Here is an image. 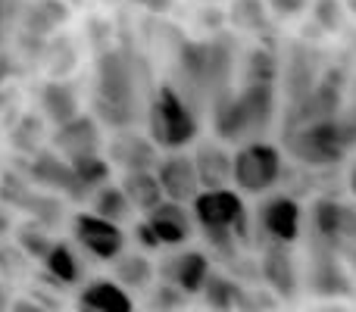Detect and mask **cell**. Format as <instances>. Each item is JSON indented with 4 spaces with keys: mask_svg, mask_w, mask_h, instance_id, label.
Returning <instances> with one entry per match:
<instances>
[{
    "mask_svg": "<svg viewBox=\"0 0 356 312\" xmlns=\"http://www.w3.org/2000/svg\"><path fill=\"white\" fill-rule=\"evenodd\" d=\"M147 66L131 47H106L94 66V119L113 131H129L147 110Z\"/></svg>",
    "mask_w": 356,
    "mask_h": 312,
    "instance_id": "1",
    "label": "cell"
},
{
    "mask_svg": "<svg viewBox=\"0 0 356 312\" xmlns=\"http://www.w3.org/2000/svg\"><path fill=\"white\" fill-rule=\"evenodd\" d=\"M175 72L178 79L172 88L188 100V106L200 116V106L213 104L232 91V72H234V50L228 38H197V41H181L175 54Z\"/></svg>",
    "mask_w": 356,
    "mask_h": 312,
    "instance_id": "2",
    "label": "cell"
},
{
    "mask_svg": "<svg viewBox=\"0 0 356 312\" xmlns=\"http://www.w3.org/2000/svg\"><path fill=\"white\" fill-rule=\"evenodd\" d=\"M278 113L275 85H241L238 91H228L209 110L213 131L222 144H250L263 141V135L272 129Z\"/></svg>",
    "mask_w": 356,
    "mask_h": 312,
    "instance_id": "3",
    "label": "cell"
},
{
    "mask_svg": "<svg viewBox=\"0 0 356 312\" xmlns=\"http://www.w3.org/2000/svg\"><path fill=\"white\" fill-rule=\"evenodd\" d=\"M147 138L160 150L178 154L200 135V116L188 106V100L172 88V81H163L154 88L147 100Z\"/></svg>",
    "mask_w": 356,
    "mask_h": 312,
    "instance_id": "4",
    "label": "cell"
},
{
    "mask_svg": "<svg viewBox=\"0 0 356 312\" xmlns=\"http://www.w3.org/2000/svg\"><path fill=\"white\" fill-rule=\"evenodd\" d=\"M284 159L282 150L269 141L241 144L232 154V184L241 197H263L282 181Z\"/></svg>",
    "mask_w": 356,
    "mask_h": 312,
    "instance_id": "5",
    "label": "cell"
},
{
    "mask_svg": "<svg viewBox=\"0 0 356 312\" xmlns=\"http://www.w3.org/2000/svg\"><path fill=\"white\" fill-rule=\"evenodd\" d=\"M284 144H288V154L300 159L303 165H332L344 156L347 125L338 122V119L309 122L300 125V129L284 131Z\"/></svg>",
    "mask_w": 356,
    "mask_h": 312,
    "instance_id": "6",
    "label": "cell"
},
{
    "mask_svg": "<svg viewBox=\"0 0 356 312\" xmlns=\"http://www.w3.org/2000/svg\"><path fill=\"white\" fill-rule=\"evenodd\" d=\"M191 215H194V225L200 228H225L238 234L241 244L250 240V215H247L244 197L234 188L200 190L197 200L191 203Z\"/></svg>",
    "mask_w": 356,
    "mask_h": 312,
    "instance_id": "7",
    "label": "cell"
},
{
    "mask_svg": "<svg viewBox=\"0 0 356 312\" xmlns=\"http://www.w3.org/2000/svg\"><path fill=\"white\" fill-rule=\"evenodd\" d=\"M303 228V209L297 197L291 194H272L259 203L257 209V231L269 238V244L288 247L300 238Z\"/></svg>",
    "mask_w": 356,
    "mask_h": 312,
    "instance_id": "8",
    "label": "cell"
},
{
    "mask_svg": "<svg viewBox=\"0 0 356 312\" xmlns=\"http://www.w3.org/2000/svg\"><path fill=\"white\" fill-rule=\"evenodd\" d=\"M75 244L88 253V256L100 259V263H113L116 256L125 253V231L113 222L97 219L94 213H79L72 219Z\"/></svg>",
    "mask_w": 356,
    "mask_h": 312,
    "instance_id": "9",
    "label": "cell"
},
{
    "mask_svg": "<svg viewBox=\"0 0 356 312\" xmlns=\"http://www.w3.org/2000/svg\"><path fill=\"white\" fill-rule=\"evenodd\" d=\"M156 181L163 188V197L172 203H181V206H191L200 194V178H197V169H194V159L188 154H166L160 156L154 169Z\"/></svg>",
    "mask_w": 356,
    "mask_h": 312,
    "instance_id": "10",
    "label": "cell"
},
{
    "mask_svg": "<svg viewBox=\"0 0 356 312\" xmlns=\"http://www.w3.org/2000/svg\"><path fill=\"white\" fill-rule=\"evenodd\" d=\"M50 150L63 159L100 154V150H104V131H100V122L94 116H88V113H79V116L69 119L66 125L54 129V135H50Z\"/></svg>",
    "mask_w": 356,
    "mask_h": 312,
    "instance_id": "11",
    "label": "cell"
},
{
    "mask_svg": "<svg viewBox=\"0 0 356 312\" xmlns=\"http://www.w3.org/2000/svg\"><path fill=\"white\" fill-rule=\"evenodd\" d=\"M29 175L35 184L54 190V194H66L69 200H85V197L91 194V190L75 178L72 165L63 156H56L54 150H35V156H31V163H29Z\"/></svg>",
    "mask_w": 356,
    "mask_h": 312,
    "instance_id": "12",
    "label": "cell"
},
{
    "mask_svg": "<svg viewBox=\"0 0 356 312\" xmlns=\"http://www.w3.org/2000/svg\"><path fill=\"white\" fill-rule=\"evenodd\" d=\"M209 272H213V265H209V256L203 250H178L160 263V278L178 288L184 297L200 294Z\"/></svg>",
    "mask_w": 356,
    "mask_h": 312,
    "instance_id": "13",
    "label": "cell"
},
{
    "mask_svg": "<svg viewBox=\"0 0 356 312\" xmlns=\"http://www.w3.org/2000/svg\"><path fill=\"white\" fill-rule=\"evenodd\" d=\"M106 159L110 165H119L125 172H154L156 163H160V147H156L150 138L138 135V131H116L106 147Z\"/></svg>",
    "mask_w": 356,
    "mask_h": 312,
    "instance_id": "14",
    "label": "cell"
},
{
    "mask_svg": "<svg viewBox=\"0 0 356 312\" xmlns=\"http://www.w3.org/2000/svg\"><path fill=\"white\" fill-rule=\"evenodd\" d=\"M144 222L150 225V231L156 234L160 247H181L191 240L194 234V215H191L188 206L181 203H172V200H163L156 209H150L144 215Z\"/></svg>",
    "mask_w": 356,
    "mask_h": 312,
    "instance_id": "15",
    "label": "cell"
},
{
    "mask_svg": "<svg viewBox=\"0 0 356 312\" xmlns=\"http://www.w3.org/2000/svg\"><path fill=\"white\" fill-rule=\"evenodd\" d=\"M191 159H194L197 178H200V190L232 188V150L222 141H197Z\"/></svg>",
    "mask_w": 356,
    "mask_h": 312,
    "instance_id": "16",
    "label": "cell"
},
{
    "mask_svg": "<svg viewBox=\"0 0 356 312\" xmlns=\"http://www.w3.org/2000/svg\"><path fill=\"white\" fill-rule=\"evenodd\" d=\"M79 312H135V300L113 278H94L81 288Z\"/></svg>",
    "mask_w": 356,
    "mask_h": 312,
    "instance_id": "17",
    "label": "cell"
},
{
    "mask_svg": "<svg viewBox=\"0 0 356 312\" xmlns=\"http://www.w3.org/2000/svg\"><path fill=\"white\" fill-rule=\"evenodd\" d=\"M259 275L266 278V284H269L278 297H294L297 294V269H294V263H291L288 247L266 244L263 263H259Z\"/></svg>",
    "mask_w": 356,
    "mask_h": 312,
    "instance_id": "18",
    "label": "cell"
},
{
    "mask_svg": "<svg viewBox=\"0 0 356 312\" xmlns=\"http://www.w3.org/2000/svg\"><path fill=\"white\" fill-rule=\"evenodd\" d=\"M41 113L50 119L54 129L66 125L69 119L79 116V91L63 79H50L41 85Z\"/></svg>",
    "mask_w": 356,
    "mask_h": 312,
    "instance_id": "19",
    "label": "cell"
},
{
    "mask_svg": "<svg viewBox=\"0 0 356 312\" xmlns=\"http://www.w3.org/2000/svg\"><path fill=\"white\" fill-rule=\"evenodd\" d=\"M66 19H69V10L60 3V0H29L25 10H22L19 25H22L29 35H35L38 41H41V38L54 35Z\"/></svg>",
    "mask_w": 356,
    "mask_h": 312,
    "instance_id": "20",
    "label": "cell"
},
{
    "mask_svg": "<svg viewBox=\"0 0 356 312\" xmlns=\"http://www.w3.org/2000/svg\"><path fill=\"white\" fill-rule=\"evenodd\" d=\"M119 188H122L125 200L131 203V209L141 213V215H147L150 209H156L163 200H166L154 172H125L122 181H119Z\"/></svg>",
    "mask_w": 356,
    "mask_h": 312,
    "instance_id": "21",
    "label": "cell"
},
{
    "mask_svg": "<svg viewBox=\"0 0 356 312\" xmlns=\"http://www.w3.org/2000/svg\"><path fill=\"white\" fill-rule=\"evenodd\" d=\"M154 263L144 253H122V256L113 259V281L129 294L131 290H147L154 281Z\"/></svg>",
    "mask_w": 356,
    "mask_h": 312,
    "instance_id": "22",
    "label": "cell"
},
{
    "mask_svg": "<svg viewBox=\"0 0 356 312\" xmlns=\"http://www.w3.org/2000/svg\"><path fill=\"white\" fill-rule=\"evenodd\" d=\"M241 294H244V288H241L232 275L216 272V269L209 272L207 284H203V290H200L203 303H207L213 312H234L238 303H241Z\"/></svg>",
    "mask_w": 356,
    "mask_h": 312,
    "instance_id": "23",
    "label": "cell"
},
{
    "mask_svg": "<svg viewBox=\"0 0 356 312\" xmlns=\"http://www.w3.org/2000/svg\"><path fill=\"white\" fill-rule=\"evenodd\" d=\"M91 213L97 215V219L113 222V225L122 228V222H129L131 215H135V209H131V203L125 200L122 188L110 181V184H104V188L94 190V197H91Z\"/></svg>",
    "mask_w": 356,
    "mask_h": 312,
    "instance_id": "24",
    "label": "cell"
},
{
    "mask_svg": "<svg viewBox=\"0 0 356 312\" xmlns=\"http://www.w3.org/2000/svg\"><path fill=\"white\" fill-rule=\"evenodd\" d=\"M44 269L47 275H54L60 284H79L81 281V265H79V256L75 250L66 244V240H54L50 250L44 253Z\"/></svg>",
    "mask_w": 356,
    "mask_h": 312,
    "instance_id": "25",
    "label": "cell"
},
{
    "mask_svg": "<svg viewBox=\"0 0 356 312\" xmlns=\"http://www.w3.org/2000/svg\"><path fill=\"white\" fill-rule=\"evenodd\" d=\"M66 163L72 165L75 178H79V181L85 184L88 190L104 188V184H110V178H113V165H110V159H106L104 154L75 156V159H66Z\"/></svg>",
    "mask_w": 356,
    "mask_h": 312,
    "instance_id": "26",
    "label": "cell"
},
{
    "mask_svg": "<svg viewBox=\"0 0 356 312\" xmlns=\"http://www.w3.org/2000/svg\"><path fill=\"white\" fill-rule=\"evenodd\" d=\"M228 22L241 31H266L269 28V10L266 0H232L228 6Z\"/></svg>",
    "mask_w": 356,
    "mask_h": 312,
    "instance_id": "27",
    "label": "cell"
},
{
    "mask_svg": "<svg viewBox=\"0 0 356 312\" xmlns=\"http://www.w3.org/2000/svg\"><path fill=\"white\" fill-rule=\"evenodd\" d=\"M278 54L272 47H253L244 63V85H275Z\"/></svg>",
    "mask_w": 356,
    "mask_h": 312,
    "instance_id": "28",
    "label": "cell"
},
{
    "mask_svg": "<svg viewBox=\"0 0 356 312\" xmlns=\"http://www.w3.org/2000/svg\"><path fill=\"white\" fill-rule=\"evenodd\" d=\"M309 13H313V22L319 25L322 31H328V35L341 31L344 16H347L341 0H313V3H309Z\"/></svg>",
    "mask_w": 356,
    "mask_h": 312,
    "instance_id": "29",
    "label": "cell"
},
{
    "mask_svg": "<svg viewBox=\"0 0 356 312\" xmlns=\"http://www.w3.org/2000/svg\"><path fill=\"white\" fill-rule=\"evenodd\" d=\"M184 303H188V297H184L178 288H172V284H166V281H163L160 288L150 290V309L154 312H175V309H181Z\"/></svg>",
    "mask_w": 356,
    "mask_h": 312,
    "instance_id": "30",
    "label": "cell"
},
{
    "mask_svg": "<svg viewBox=\"0 0 356 312\" xmlns=\"http://www.w3.org/2000/svg\"><path fill=\"white\" fill-rule=\"evenodd\" d=\"M313 0H266V10L275 19H297L303 13H309Z\"/></svg>",
    "mask_w": 356,
    "mask_h": 312,
    "instance_id": "31",
    "label": "cell"
},
{
    "mask_svg": "<svg viewBox=\"0 0 356 312\" xmlns=\"http://www.w3.org/2000/svg\"><path fill=\"white\" fill-rule=\"evenodd\" d=\"M50 244H54V240H50L44 231H35V228H29V231L19 234V247H22V250L29 253V256L44 259V253L50 250Z\"/></svg>",
    "mask_w": 356,
    "mask_h": 312,
    "instance_id": "32",
    "label": "cell"
},
{
    "mask_svg": "<svg viewBox=\"0 0 356 312\" xmlns=\"http://www.w3.org/2000/svg\"><path fill=\"white\" fill-rule=\"evenodd\" d=\"M135 240L141 244V250H160V240H156V234L150 231L147 222H138L135 225Z\"/></svg>",
    "mask_w": 356,
    "mask_h": 312,
    "instance_id": "33",
    "label": "cell"
},
{
    "mask_svg": "<svg viewBox=\"0 0 356 312\" xmlns=\"http://www.w3.org/2000/svg\"><path fill=\"white\" fill-rule=\"evenodd\" d=\"M22 19V13H13V3L10 0H0V41H3V35H6V28L13 25V19Z\"/></svg>",
    "mask_w": 356,
    "mask_h": 312,
    "instance_id": "34",
    "label": "cell"
},
{
    "mask_svg": "<svg viewBox=\"0 0 356 312\" xmlns=\"http://www.w3.org/2000/svg\"><path fill=\"white\" fill-rule=\"evenodd\" d=\"M6 312H50V309H44L41 303H31V300H13Z\"/></svg>",
    "mask_w": 356,
    "mask_h": 312,
    "instance_id": "35",
    "label": "cell"
},
{
    "mask_svg": "<svg viewBox=\"0 0 356 312\" xmlns=\"http://www.w3.org/2000/svg\"><path fill=\"white\" fill-rule=\"evenodd\" d=\"M147 10H154V13H166L169 6H172V0H141Z\"/></svg>",
    "mask_w": 356,
    "mask_h": 312,
    "instance_id": "36",
    "label": "cell"
},
{
    "mask_svg": "<svg viewBox=\"0 0 356 312\" xmlns=\"http://www.w3.org/2000/svg\"><path fill=\"white\" fill-rule=\"evenodd\" d=\"M13 75V66H10V56L6 54H0V85H3L6 79H10Z\"/></svg>",
    "mask_w": 356,
    "mask_h": 312,
    "instance_id": "37",
    "label": "cell"
},
{
    "mask_svg": "<svg viewBox=\"0 0 356 312\" xmlns=\"http://www.w3.org/2000/svg\"><path fill=\"white\" fill-rule=\"evenodd\" d=\"M344 3V13H350V16L356 19V0H341Z\"/></svg>",
    "mask_w": 356,
    "mask_h": 312,
    "instance_id": "38",
    "label": "cell"
},
{
    "mask_svg": "<svg viewBox=\"0 0 356 312\" xmlns=\"http://www.w3.org/2000/svg\"><path fill=\"white\" fill-rule=\"evenodd\" d=\"M350 188H353V194H356V165H353V175H350Z\"/></svg>",
    "mask_w": 356,
    "mask_h": 312,
    "instance_id": "39",
    "label": "cell"
},
{
    "mask_svg": "<svg viewBox=\"0 0 356 312\" xmlns=\"http://www.w3.org/2000/svg\"><path fill=\"white\" fill-rule=\"evenodd\" d=\"M209 3H213V0H209Z\"/></svg>",
    "mask_w": 356,
    "mask_h": 312,
    "instance_id": "40",
    "label": "cell"
},
{
    "mask_svg": "<svg viewBox=\"0 0 356 312\" xmlns=\"http://www.w3.org/2000/svg\"><path fill=\"white\" fill-rule=\"evenodd\" d=\"M150 312H154V309H150Z\"/></svg>",
    "mask_w": 356,
    "mask_h": 312,
    "instance_id": "41",
    "label": "cell"
}]
</instances>
